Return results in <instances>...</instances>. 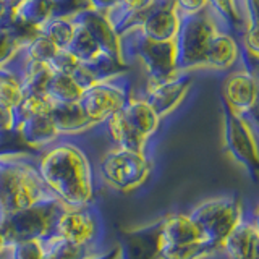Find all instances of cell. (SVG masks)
I'll use <instances>...</instances> for the list:
<instances>
[{
	"label": "cell",
	"instance_id": "6da1fadb",
	"mask_svg": "<svg viewBox=\"0 0 259 259\" xmlns=\"http://www.w3.org/2000/svg\"><path fill=\"white\" fill-rule=\"evenodd\" d=\"M46 188L65 207L94 206L96 177L86 152L73 143H54L36 162Z\"/></svg>",
	"mask_w": 259,
	"mask_h": 259
},
{
	"label": "cell",
	"instance_id": "7a4b0ae2",
	"mask_svg": "<svg viewBox=\"0 0 259 259\" xmlns=\"http://www.w3.org/2000/svg\"><path fill=\"white\" fill-rule=\"evenodd\" d=\"M55 198L40 180L37 165L24 152L0 154V217Z\"/></svg>",
	"mask_w": 259,
	"mask_h": 259
},
{
	"label": "cell",
	"instance_id": "3957f363",
	"mask_svg": "<svg viewBox=\"0 0 259 259\" xmlns=\"http://www.w3.org/2000/svg\"><path fill=\"white\" fill-rule=\"evenodd\" d=\"M217 31V24L209 16L207 8L198 13L178 12V29L175 34V67L177 71L202 68L209 42Z\"/></svg>",
	"mask_w": 259,
	"mask_h": 259
},
{
	"label": "cell",
	"instance_id": "277c9868",
	"mask_svg": "<svg viewBox=\"0 0 259 259\" xmlns=\"http://www.w3.org/2000/svg\"><path fill=\"white\" fill-rule=\"evenodd\" d=\"M120 39V54L121 59L130 57L140 59L148 71L149 83L148 86L164 83V81L178 75L175 67V42L174 40H151L146 37L140 28H133L123 32Z\"/></svg>",
	"mask_w": 259,
	"mask_h": 259
},
{
	"label": "cell",
	"instance_id": "5b68a950",
	"mask_svg": "<svg viewBox=\"0 0 259 259\" xmlns=\"http://www.w3.org/2000/svg\"><path fill=\"white\" fill-rule=\"evenodd\" d=\"M188 215L196 224L209 245L219 249L229 233L246 215V210L238 196L229 194V196H217L199 202L190 210Z\"/></svg>",
	"mask_w": 259,
	"mask_h": 259
},
{
	"label": "cell",
	"instance_id": "8992f818",
	"mask_svg": "<svg viewBox=\"0 0 259 259\" xmlns=\"http://www.w3.org/2000/svg\"><path fill=\"white\" fill-rule=\"evenodd\" d=\"M152 174V162L146 152L113 148L102 156L99 162V177L109 188L130 193L149 180Z\"/></svg>",
	"mask_w": 259,
	"mask_h": 259
},
{
	"label": "cell",
	"instance_id": "52a82bcc",
	"mask_svg": "<svg viewBox=\"0 0 259 259\" xmlns=\"http://www.w3.org/2000/svg\"><path fill=\"white\" fill-rule=\"evenodd\" d=\"M63 207L59 199L52 198L42 204L4 214L0 225L10 245L23 240H42L54 232L55 219Z\"/></svg>",
	"mask_w": 259,
	"mask_h": 259
},
{
	"label": "cell",
	"instance_id": "ba28073f",
	"mask_svg": "<svg viewBox=\"0 0 259 259\" xmlns=\"http://www.w3.org/2000/svg\"><path fill=\"white\" fill-rule=\"evenodd\" d=\"M130 97L128 79L121 75L99 81L83 89L78 104L94 125L104 123L112 113L118 112Z\"/></svg>",
	"mask_w": 259,
	"mask_h": 259
},
{
	"label": "cell",
	"instance_id": "9c48e42d",
	"mask_svg": "<svg viewBox=\"0 0 259 259\" xmlns=\"http://www.w3.org/2000/svg\"><path fill=\"white\" fill-rule=\"evenodd\" d=\"M224 109V130H225V148L230 156L245 167L248 172L256 177L259 167L257 143L254 130L249 123V118L240 115L230 109L222 99Z\"/></svg>",
	"mask_w": 259,
	"mask_h": 259
},
{
	"label": "cell",
	"instance_id": "30bf717a",
	"mask_svg": "<svg viewBox=\"0 0 259 259\" xmlns=\"http://www.w3.org/2000/svg\"><path fill=\"white\" fill-rule=\"evenodd\" d=\"M54 233L71 241L73 245L99 248L102 224L94 210V206L79 209L63 207L62 212L55 219Z\"/></svg>",
	"mask_w": 259,
	"mask_h": 259
},
{
	"label": "cell",
	"instance_id": "8fae6325",
	"mask_svg": "<svg viewBox=\"0 0 259 259\" xmlns=\"http://www.w3.org/2000/svg\"><path fill=\"white\" fill-rule=\"evenodd\" d=\"M160 219L152 224L123 230L120 233V259H159Z\"/></svg>",
	"mask_w": 259,
	"mask_h": 259
},
{
	"label": "cell",
	"instance_id": "7c38bea8",
	"mask_svg": "<svg viewBox=\"0 0 259 259\" xmlns=\"http://www.w3.org/2000/svg\"><path fill=\"white\" fill-rule=\"evenodd\" d=\"M219 254L227 259H259V229L256 215H245L229 233Z\"/></svg>",
	"mask_w": 259,
	"mask_h": 259
},
{
	"label": "cell",
	"instance_id": "4fadbf2b",
	"mask_svg": "<svg viewBox=\"0 0 259 259\" xmlns=\"http://www.w3.org/2000/svg\"><path fill=\"white\" fill-rule=\"evenodd\" d=\"M190 86L191 76L178 73L177 76L164 81V83L148 86L143 99L154 109L159 118H164L180 105L186 93H188Z\"/></svg>",
	"mask_w": 259,
	"mask_h": 259
},
{
	"label": "cell",
	"instance_id": "5bb4252c",
	"mask_svg": "<svg viewBox=\"0 0 259 259\" xmlns=\"http://www.w3.org/2000/svg\"><path fill=\"white\" fill-rule=\"evenodd\" d=\"M222 101L240 115L249 118L257 102V83L254 75L249 71L230 75L222 88Z\"/></svg>",
	"mask_w": 259,
	"mask_h": 259
},
{
	"label": "cell",
	"instance_id": "9a60e30c",
	"mask_svg": "<svg viewBox=\"0 0 259 259\" xmlns=\"http://www.w3.org/2000/svg\"><path fill=\"white\" fill-rule=\"evenodd\" d=\"M71 21H75L81 26H84L86 31L91 34L94 39V42L99 46L102 51L110 55L112 59H115L117 62L123 63L120 54V39L115 29L112 28V24L109 20L105 18V15L102 12H97L94 8H86L70 16Z\"/></svg>",
	"mask_w": 259,
	"mask_h": 259
},
{
	"label": "cell",
	"instance_id": "2e32d148",
	"mask_svg": "<svg viewBox=\"0 0 259 259\" xmlns=\"http://www.w3.org/2000/svg\"><path fill=\"white\" fill-rule=\"evenodd\" d=\"M160 238L162 245L165 246H178L206 241L196 224L191 221V217L183 212L168 214L160 219Z\"/></svg>",
	"mask_w": 259,
	"mask_h": 259
},
{
	"label": "cell",
	"instance_id": "e0dca14e",
	"mask_svg": "<svg viewBox=\"0 0 259 259\" xmlns=\"http://www.w3.org/2000/svg\"><path fill=\"white\" fill-rule=\"evenodd\" d=\"M16 133L28 149H46L60 136L49 115H39L21 121L16 126Z\"/></svg>",
	"mask_w": 259,
	"mask_h": 259
},
{
	"label": "cell",
	"instance_id": "ac0fdd59",
	"mask_svg": "<svg viewBox=\"0 0 259 259\" xmlns=\"http://www.w3.org/2000/svg\"><path fill=\"white\" fill-rule=\"evenodd\" d=\"M52 123L59 135H78L88 132L89 128L94 126V123L89 120L84 112L81 110L78 102H68V104H54L51 112H49Z\"/></svg>",
	"mask_w": 259,
	"mask_h": 259
},
{
	"label": "cell",
	"instance_id": "d6986e66",
	"mask_svg": "<svg viewBox=\"0 0 259 259\" xmlns=\"http://www.w3.org/2000/svg\"><path fill=\"white\" fill-rule=\"evenodd\" d=\"M121 113L128 123L148 141L159 130L160 118L143 97H128V101L121 107Z\"/></svg>",
	"mask_w": 259,
	"mask_h": 259
},
{
	"label": "cell",
	"instance_id": "ffe728a7",
	"mask_svg": "<svg viewBox=\"0 0 259 259\" xmlns=\"http://www.w3.org/2000/svg\"><path fill=\"white\" fill-rule=\"evenodd\" d=\"M238 54L240 49L235 39L227 32L217 29L209 42L204 67L212 70H227L237 62Z\"/></svg>",
	"mask_w": 259,
	"mask_h": 259
},
{
	"label": "cell",
	"instance_id": "44dd1931",
	"mask_svg": "<svg viewBox=\"0 0 259 259\" xmlns=\"http://www.w3.org/2000/svg\"><path fill=\"white\" fill-rule=\"evenodd\" d=\"M104 123L107 126V132L117 148L136 151V152H146L148 140L143 138L132 125L128 123L126 118L123 117V113H121V109L115 113H112Z\"/></svg>",
	"mask_w": 259,
	"mask_h": 259
},
{
	"label": "cell",
	"instance_id": "7402d4cb",
	"mask_svg": "<svg viewBox=\"0 0 259 259\" xmlns=\"http://www.w3.org/2000/svg\"><path fill=\"white\" fill-rule=\"evenodd\" d=\"M40 241H42L44 259H88L97 251H101V248L73 245L71 241L54 232Z\"/></svg>",
	"mask_w": 259,
	"mask_h": 259
},
{
	"label": "cell",
	"instance_id": "603a6c76",
	"mask_svg": "<svg viewBox=\"0 0 259 259\" xmlns=\"http://www.w3.org/2000/svg\"><path fill=\"white\" fill-rule=\"evenodd\" d=\"M81 93H83V89L70 75H63V73L57 71H52L44 89V96L54 104L78 102Z\"/></svg>",
	"mask_w": 259,
	"mask_h": 259
},
{
	"label": "cell",
	"instance_id": "cb8c5ba5",
	"mask_svg": "<svg viewBox=\"0 0 259 259\" xmlns=\"http://www.w3.org/2000/svg\"><path fill=\"white\" fill-rule=\"evenodd\" d=\"M73 24H75V31H73L71 42L67 49L76 57V60L79 63L94 62L97 57H101L104 54V51L94 42V39L86 31L84 26H81V24H78L75 21H73Z\"/></svg>",
	"mask_w": 259,
	"mask_h": 259
},
{
	"label": "cell",
	"instance_id": "d4e9b609",
	"mask_svg": "<svg viewBox=\"0 0 259 259\" xmlns=\"http://www.w3.org/2000/svg\"><path fill=\"white\" fill-rule=\"evenodd\" d=\"M75 24L67 16H52L37 26L39 34L51 39L59 49H67L71 42Z\"/></svg>",
	"mask_w": 259,
	"mask_h": 259
},
{
	"label": "cell",
	"instance_id": "484cf974",
	"mask_svg": "<svg viewBox=\"0 0 259 259\" xmlns=\"http://www.w3.org/2000/svg\"><path fill=\"white\" fill-rule=\"evenodd\" d=\"M219 254V249L207 241L190 243V245L165 246L160 245L159 259H207Z\"/></svg>",
	"mask_w": 259,
	"mask_h": 259
},
{
	"label": "cell",
	"instance_id": "4316f807",
	"mask_svg": "<svg viewBox=\"0 0 259 259\" xmlns=\"http://www.w3.org/2000/svg\"><path fill=\"white\" fill-rule=\"evenodd\" d=\"M52 107V102L47 99L44 94H28L23 96V99L13 107V115L16 126H18L21 121L32 118V117H39V115H49Z\"/></svg>",
	"mask_w": 259,
	"mask_h": 259
},
{
	"label": "cell",
	"instance_id": "83f0119b",
	"mask_svg": "<svg viewBox=\"0 0 259 259\" xmlns=\"http://www.w3.org/2000/svg\"><path fill=\"white\" fill-rule=\"evenodd\" d=\"M21 99H23V89L18 78L2 65L0 67V104L13 109Z\"/></svg>",
	"mask_w": 259,
	"mask_h": 259
},
{
	"label": "cell",
	"instance_id": "f1b7e54d",
	"mask_svg": "<svg viewBox=\"0 0 259 259\" xmlns=\"http://www.w3.org/2000/svg\"><path fill=\"white\" fill-rule=\"evenodd\" d=\"M21 49L31 60L46 62V63L57 54V51H59V47H57L51 39H47L46 36L39 34V32L29 40L28 44H24Z\"/></svg>",
	"mask_w": 259,
	"mask_h": 259
},
{
	"label": "cell",
	"instance_id": "f546056e",
	"mask_svg": "<svg viewBox=\"0 0 259 259\" xmlns=\"http://www.w3.org/2000/svg\"><path fill=\"white\" fill-rule=\"evenodd\" d=\"M23 46L24 42L21 40V37L12 28L0 24V67L10 60L15 52Z\"/></svg>",
	"mask_w": 259,
	"mask_h": 259
},
{
	"label": "cell",
	"instance_id": "4dcf8cb0",
	"mask_svg": "<svg viewBox=\"0 0 259 259\" xmlns=\"http://www.w3.org/2000/svg\"><path fill=\"white\" fill-rule=\"evenodd\" d=\"M8 254L12 259H44L42 241L40 240H23L10 245Z\"/></svg>",
	"mask_w": 259,
	"mask_h": 259
},
{
	"label": "cell",
	"instance_id": "1f68e13d",
	"mask_svg": "<svg viewBox=\"0 0 259 259\" xmlns=\"http://www.w3.org/2000/svg\"><path fill=\"white\" fill-rule=\"evenodd\" d=\"M207 5L212 8V12L222 20V23L230 31H238V21L233 10L232 0H207Z\"/></svg>",
	"mask_w": 259,
	"mask_h": 259
},
{
	"label": "cell",
	"instance_id": "d6a6232c",
	"mask_svg": "<svg viewBox=\"0 0 259 259\" xmlns=\"http://www.w3.org/2000/svg\"><path fill=\"white\" fill-rule=\"evenodd\" d=\"M47 63H49V67L52 68V71L63 73V75L71 76V73L76 70L79 62L76 60V57L73 55L68 49H59L57 54Z\"/></svg>",
	"mask_w": 259,
	"mask_h": 259
},
{
	"label": "cell",
	"instance_id": "836d02e7",
	"mask_svg": "<svg viewBox=\"0 0 259 259\" xmlns=\"http://www.w3.org/2000/svg\"><path fill=\"white\" fill-rule=\"evenodd\" d=\"M16 121L13 115V109L0 104V133H15Z\"/></svg>",
	"mask_w": 259,
	"mask_h": 259
},
{
	"label": "cell",
	"instance_id": "e575fe53",
	"mask_svg": "<svg viewBox=\"0 0 259 259\" xmlns=\"http://www.w3.org/2000/svg\"><path fill=\"white\" fill-rule=\"evenodd\" d=\"M177 10L183 13H198L207 8V0H175Z\"/></svg>",
	"mask_w": 259,
	"mask_h": 259
},
{
	"label": "cell",
	"instance_id": "d590c367",
	"mask_svg": "<svg viewBox=\"0 0 259 259\" xmlns=\"http://www.w3.org/2000/svg\"><path fill=\"white\" fill-rule=\"evenodd\" d=\"M248 12V26L246 28H259L257 24V0H245Z\"/></svg>",
	"mask_w": 259,
	"mask_h": 259
},
{
	"label": "cell",
	"instance_id": "8d00e7d4",
	"mask_svg": "<svg viewBox=\"0 0 259 259\" xmlns=\"http://www.w3.org/2000/svg\"><path fill=\"white\" fill-rule=\"evenodd\" d=\"M88 259H120V248L118 245L117 246H113L107 251H97V253H94L91 257H88Z\"/></svg>",
	"mask_w": 259,
	"mask_h": 259
},
{
	"label": "cell",
	"instance_id": "74e56055",
	"mask_svg": "<svg viewBox=\"0 0 259 259\" xmlns=\"http://www.w3.org/2000/svg\"><path fill=\"white\" fill-rule=\"evenodd\" d=\"M88 2L91 4V8H94V10L104 13L105 10H109L110 7L118 4V0H88Z\"/></svg>",
	"mask_w": 259,
	"mask_h": 259
},
{
	"label": "cell",
	"instance_id": "f35d334b",
	"mask_svg": "<svg viewBox=\"0 0 259 259\" xmlns=\"http://www.w3.org/2000/svg\"><path fill=\"white\" fill-rule=\"evenodd\" d=\"M8 251H10V243H8V240L5 237V232L2 229V225H0V257L8 254Z\"/></svg>",
	"mask_w": 259,
	"mask_h": 259
},
{
	"label": "cell",
	"instance_id": "ab89813d",
	"mask_svg": "<svg viewBox=\"0 0 259 259\" xmlns=\"http://www.w3.org/2000/svg\"><path fill=\"white\" fill-rule=\"evenodd\" d=\"M5 12H7V0H0V21L4 20Z\"/></svg>",
	"mask_w": 259,
	"mask_h": 259
},
{
	"label": "cell",
	"instance_id": "60d3db41",
	"mask_svg": "<svg viewBox=\"0 0 259 259\" xmlns=\"http://www.w3.org/2000/svg\"><path fill=\"white\" fill-rule=\"evenodd\" d=\"M16 133V132H15ZM10 135H13V133H0V143H4V140L7 136H10Z\"/></svg>",
	"mask_w": 259,
	"mask_h": 259
},
{
	"label": "cell",
	"instance_id": "b9f144b4",
	"mask_svg": "<svg viewBox=\"0 0 259 259\" xmlns=\"http://www.w3.org/2000/svg\"><path fill=\"white\" fill-rule=\"evenodd\" d=\"M0 259H12V256H10V254H5V256H2Z\"/></svg>",
	"mask_w": 259,
	"mask_h": 259
}]
</instances>
